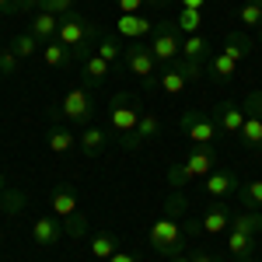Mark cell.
I'll list each match as a JSON object with an SVG mask.
<instances>
[{
    "label": "cell",
    "instance_id": "obj_41",
    "mask_svg": "<svg viewBox=\"0 0 262 262\" xmlns=\"http://www.w3.org/2000/svg\"><path fill=\"white\" fill-rule=\"evenodd\" d=\"M108 262H137V255H133V252H126V248H119V252H116Z\"/></svg>",
    "mask_w": 262,
    "mask_h": 262
},
{
    "label": "cell",
    "instance_id": "obj_7",
    "mask_svg": "<svg viewBox=\"0 0 262 262\" xmlns=\"http://www.w3.org/2000/svg\"><path fill=\"white\" fill-rule=\"evenodd\" d=\"M185 171L192 175V179H206L213 168H217V150H213V143H196L189 154H185Z\"/></svg>",
    "mask_w": 262,
    "mask_h": 262
},
{
    "label": "cell",
    "instance_id": "obj_38",
    "mask_svg": "<svg viewBox=\"0 0 262 262\" xmlns=\"http://www.w3.org/2000/svg\"><path fill=\"white\" fill-rule=\"evenodd\" d=\"M84 231H88L84 217H67V234L70 238H84Z\"/></svg>",
    "mask_w": 262,
    "mask_h": 262
},
{
    "label": "cell",
    "instance_id": "obj_37",
    "mask_svg": "<svg viewBox=\"0 0 262 262\" xmlns=\"http://www.w3.org/2000/svg\"><path fill=\"white\" fill-rule=\"evenodd\" d=\"M116 7H119V14H143V0H116Z\"/></svg>",
    "mask_w": 262,
    "mask_h": 262
},
{
    "label": "cell",
    "instance_id": "obj_24",
    "mask_svg": "<svg viewBox=\"0 0 262 262\" xmlns=\"http://www.w3.org/2000/svg\"><path fill=\"white\" fill-rule=\"evenodd\" d=\"M158 88H161L164 95H182L185 88H189V81H185V74H182L179 67L171 63V67H164L161 77H158Z\"/></svg>",
    "mask_w": 262,
    "mask_h": 262
},
{
    "label": "cell",
    "instance_id": "obj_18",
    "mask_svg": "<svg viewBox=\"0 0 262 262\" xmlns=\"http://www.w3.org/2000/svg\"><path fill=\"white\" fill-rule=\"evenodd\" d=\"M49 206H53L56 217H77V192H74L70 185H56Z\"/></svg>",
    "mask_w": 262,
    "mask_h": 262
},
{
    "label": "cell",
    "instance_id": "obj_25",
    "mask_svg": "<svg viewBox=\"0 0 262 262\" xmlns=\"http://www.w3.org/2000/svg\"><path fill=\"white\" fill-rule=\"evenodd\" d=\"M242 143L248 150H262V116H248L245 112V126H242Z\"/></svg>",
    "mask_w": 262,
    "mask_h": 262
},
{
    "label": "cell",
    "instance_id": "obj_48",
    "mask_svg": "<svg viewBox=\"0 0 262 262\" xmlns=\"http://www.w3.org/2000/svg\"><path fill=\"white\" fill-rule=\"evenodd\" d=\"M259 262H262V259H259Z\"/></svg>",
    "mask_w": 262,
    "mask_h": 262
},
{
    "label": "cell",
    "instance_id": "obj_11",
    "mask_svg": "<svg viewBox=\"0 0 262 262\" xmlns=\"http://www.w3.org/2000/svg\"><path fill=\"white\" fill-rule=\"evenodd\" d=\"M210 116H213V122H217V129H221V133H242V126H245V105H238V101H217Z\"/></svg>",
    "mask_w": 262,
    "mask_h": 262
},
{
    "label": "cell",
    "instance_id": "obj_26",
    "mask_svg": "<svg viewBox=\"0 0 262 262\" xmlns=\"http://www.w3.org/2000/svg\"><path fill=\"white\" fill-rule=\"evenodd\" d=\"M255 242H259V238H252V234L231 231V234H227V252H231L234 259H252V252H255Z\"/></svg>",
    "mask_w": 262,
    "mask_h": 262
},
{
    "label": "cell",
    "instance_id": "obj_14",
    "mask_svg": "<svg viewBox=\"0 0 262 262\" xmlns=\"http://www.w3.org/2000/svg\"><path fill=\"white\" fill-rule=\"evenodd\" d=\"M154 25H158V21L143 18V14H119V21H116V32H119L122 39L140 42L143 35H150V32H154Z\"/></svg>",
    "mask_w": 262,
    "mask_h": 262
},
{
    "label": "cell",
    "instance_id": "obj_6",
    "mask_svg": "<svg viewBox=\"0 0 262 262\" xmlns=\"http://www.w3.org/2000/svg\"><path fill=\"white\" fill-rule=\"evenodd\" d=\"M179 126H182V133H185L192 143H213V140H217V133H221L217 122H213V116H206L203 108H189V112H182Z\"/></svg>",
    "mask_w": 262,
    "mask_h": 262
},
{
    "label": "cell",
    "instance_id": "obj_28",
    "mask_svg": "<svg viewBox=\"0 0 262 262\" xmlns=\"http://www.w3.org/2000/svg\"><path fill=\"white\" fill-rule=\"evenodd\" d=\"M42 60H46V67H53V70H63V67L70 63V49H67L60 39H53V42L42 46Z\"/></svg>",
    "mask_w": 262,
    "mask_h": 262
},
{
    "label": "cell",
    "instance_id": "obj_20",
    "mask_svg": "<svg viewBox=\"0 0 262 262\" xmlns=\"http://www.w3.org/2000/svg\"><path fill=\"white\" fill-rule=\"evenodd\" d=\"M88 248H91V255H95L98 262H108V259H112V255L122 248V242L112 234V231H101V234H95V238L88 242Z\"/></svg>",
    "mask_w": 262,
    "mask_h": 262
},
{
    "label": "cell",
    "instance_id": "obj_32",
    "mask_svg": "<svg viewBox=\"0 0 262 262\" xmlns=\"http://www.w3.org/2000/svg\"><path fill=\"white\" fill-rule=\"evenodd\" d=\"M238 21L245 28H262V0H245L238 11Z\"/></svg>",
    "mask_w": 262,
    "mask_h": 262
},
{
    "label": "cell",
    "instance_id": "obj_39",
    "mask_svg": "<svg viewBox=\"0 0 262 262\" xmlns=\"http://www.w3.org/2000/svg\"><path fill=\"white\" fill-rule=\"evenodd\" d=\"M189 255H192V262H221V259H213L210 252H203V248H192Z\"/></svg>",
    "mask_w": 262,
    "mask_h": 262
},
{
    "label": "cell",
    "instance_id": "obj_21",
    "mask_svg": "<svg viewBox=\"0 0 262 262\" xmlns=\"http://www.w3.org/2000/svg\"><path fill=\"white\" fill-rule=\"evenodd\" d=\"M46 143H49V150L53 154H70L74 147H77V133H70L67 126H49V133H46Z\"/></svg>",
    "mask_w": 262,
    "mask_h": 262
},
{
    "label": "cell",
    "instance_id": "obj_45",
    "mask_svg": "<svg viewBox=\"0 0 262 262\" xmlns=\"http://www.w3.org/2000/svg\"><path fill=\"white\" fill-rule=\"evenodd\" d=\"M7 189H11V185H7V175L0 171V192H7Z\"/></svg>",
    "mask_w": 262,
    "mask_h": 262
},
{
    "label": "cell",
    "instance_id": "obj_16",
    "mask_svg": "<svg viewBox=\"0 0 262 262\" xmlns=\"http://www.w3.org/2000/svg\"><path fill=\"white\" fill-rule=\"evenodd\" d=\"M224 56H231L234 63H242V60H248L252 53H255V42L248 39L245 32H227V39H224V49H221Z\"/></svg>",
    "mask_w": 262,
    "mask_h": 262
},
{
    "label": "cell",
    "instance_id": "obj_46",
    "mask_svg": "<svg viewBox=\"0 0 262 262\" xmlns=\"http://www.w3.org/2000/svg\"><path fill=\"white\" fill-rule=\"evenodd\" d=\"M234 262H252V259H234Z\"/></svg>",
    "mask_w": 262,
    "mask_h": 262
},
{
    "label": "cell",
    "instance_id": "obj_43",
    "mask_svg": "<svg viewBox=\"0 0 262 262\" xmlns=\"http://www.w3.org/2000/svg\"><path fill=\"white\" fill-rule=\"evenodd\" d=\"M143 4H150V7H168L171 0H143Z\"/></svg>",
    "mask_w": 262,
    "mask_h": 262
},
{
    "label": "cell",
    "instance_id": "obj_30",
    "mask_svg": "<svg viewBox=\"0 0 262 262\" xmlns=\"http://www.w3.org/2000/svg\"><path fill=\"white\" fill-rule=\"evenodd\" d=\"M179 32L182 35H196L203 28V11H196V7H179Z\"/></svg>",
    "mask_w": 262,
    "mask_h": 262
},
{
    "label": "cell",
    "instance_id": "obj_4",
    "mask_svg": "<svg viewBox=\"0 0 262 262\" xmlns=\"http://www.w3.org/2000/svg\"><path fill=\"white\" fill-rule=\"evenodd\" d=\"M56 116H63L67 122H77V126H91V119H95V95H91V88H88V84L70 88V91L63 95Z\"/></svg>",
    "mask_w": 262,
    "mask_h": 262
},
{
    "label": "cell",
    "instance_id": "obj_34",
    "mask_svg": "<svg viewBox=\"0 0 262 262\" xmlns=\"http://www.w3.org/2000/svg\"><path fill=\"white\" fill-rule=\"evenodd\" d=\"M21 206H25V196H21L18 189H7V192H0V217H4V213H18Z\"/></svg>",
    "mask_w": 262,
    "mask_h": 262
},
{
    "label": "cell",
    "instance_id": "obj_27",
    "mask_svg": "<svg viewBox=\"0 0 262 262\" xmlns=\"http://www.w3.org/2000/svg\"><path fill=\"white\" fill-rule=\"evenodd\" d=\"M238 203H242V210H262V182H242L238 185Z\"/></svg>",
    "mask_w": 262,
    "mask_h": 262
},
{
    "label": "cell",
    "instance_id": "obj_8",
    "mask_svg": "<svg viewBox=\"0 0 262 262\" xmlns=\"http://www.w3.org/2000/svg\"><path fill=\"white\" fill-rule=\"evenodd\" d=\"M108 143H112V133H108L105 126H98V122L84 126L81 133H77V147H81L84 158H98V154H105Z\"/></svg>",
    "mask_w": 262,
    "mask_h": 262
},
{
    "label": "cell",
    "instance_id": "obj_12",
    "mask_svg": "<svg viewBox=\"0 0 262 262\" xmlns=\"http://www.w3.org/2000/svg\"><path fill=\"white\" fill-rule=\"evenodd\" d=\"M231 217H234V210L227 203H213V206H206V213L200 217V231L206 238L224 234V231H231Z\"/></svg>",
    "mask_w": 262,
    "mask_h": 262
},
{
    "label": "cell",
    "instance_id": "obj_31",
    "mask_svg": "<svg viewBox=\"0 0 262 262\" xmlns=\"http://www.w3.org/2000/svg\"><path fill=\"white\" fill-rule=\"evenodd\" d=\"M11 49L18 53L21 60H28V56H35V53L42 49V42L35 39L32 32H21V35H14V39H11Z\"/></svg>",
    "mask_w": 262,
    "mask_h": 262
},
{
    "label": "cell",
    "instance_id": "obj_33",
    "mask_svg": "<svg viewBox=\"0 0 262 262\" xmlns=\"http://www.w3.org/2000/svg\"><path fill=\"white\" fill-rule=\"evenodd\" d=\"M18 67H21V56L11 49V46H0V77L18 74Z\"/></svg>",
    "mask_w": 262,
    "mask_h": 262
},
{
    "label": "cell",
    "instance_id": "obj_9",
    "mask_svg": "<svg viewBox=\"0 0 262 262\" xmlns=\"http://www.w3.org/2000/svg\"><path fill=\"white\" fill-rule=\"evenodd\" d=\"M238 185H242V179H238L231 168H213V171L203 179V189H206V196H213V200L234 196V192H238Z\"/></svg>",
    "mask_w": 262,
    "mask_h": 262
},
{
    "label": "cell",
    "instance_id": "obj_10",
    "mask_svg": "<svg viewBox=\"0 0 262 262\" xmlns=\"http://www.w3.org/2000/svg\"><path fill=\"white\" fill-rule=\"evenodd\" d=\"M63 234H67V224H63V217H56V213H49V217H39V221L32 224V238H35V245H42V248H53V245L63 242Z\"/></svg>",
    "mask_w": 262,
    "mask_h": 262
},
{
    "label": "cell",
    "instance_id": "obj_2",
    "mask_svg": "<svg viewBox=\"0 0 262 262\" xmlns=\"http://www.w3.org/2000/svg\"><path fill=\"white\" fill-rule=\"evenodd\" d=\"M122 67L137 77V81L150 91V88H158V77H161V63L154 60V53H150V46H143V42H129V46H122Z\"/></svg>",
    "mask_w": 262,
    "mask_h": 262
},
{
    "label": "cell",
    "instance_id": "obj_22",
    "mask_svg": "<svg viewBox=\"0 0 262 262\" xmlns=\"http://www.w3.org/2000/svg\"><path fill=\"white\" fill-rule=\"evenodd\" d=\"M116 67L108 60H101L98 53H91L88 60H84V81H88V88H98V84H105V77L112 74Z\"/></svg>",
    "mask_w": 262,
    "mask_h": 262
},
{
    "label": "cell",
    "instance_id": "obj_23",
    "mask_svg": "<svg viewBox=\"0 0 262 262\" xmlns=\"http://www.w3.org/2000/svg\"><path fill=\"white\" fill-rule=\"evenodd\" d=\"M231 231H242V234H252L259 238L262 234V210H242L231 217Z\"/></svg>",
    "mask_w": 262,
    "mask_h": 262
},
{
    "label": "cell",
    "instance_id": "obj_3",
    "mask_svg": "<svg viewBox=\"0 0 262 262\" xmlns=\"http://www.w3.org/2000/svg\"><path fill=\"white\" fill-rule=\"evenodd\" d=\"M182 35L179 25L175 21H158L154 25V32H150V53H154V60L161 63V67H171V63L182 60Z\"/></svg>",
    "mask_w": 262,
    "mask_h": 262
},
{
    "label": "cell",
    "instance_id": "obj_1",
    "mask_svg": "<svg viewBox=\"0 0 262 262\" xmlns=\"http://www.w3.org/2000/svg\"><path fill=\"white\" fill-rule=\"evenodd\" d=\"M147 238H150V248L158 255H164V259H175V255L185 252V227L175 217H168V213H161L158 221L150 224Z\"/></svg>",
    "mask_w": 262,
    "mask_h": 262
},
{
    "label": "cell",
    "instance_id": "obj_47",
    "mask_svg": "<svg viewBox=\"0 0 262 262\" xmlns=\"http://www.w3.org/2000/svg\"><path fill=\"white\" fill-rule=\"evenodd\" d=\"M259 42H262V35H259Z\"/></svg>",
    "mask_w": 262,
    "mask_h": 262
},
{
    "label": "cell",
    "instance_id": "obj_15",
    "mask_svg": "<svg viewBox=\"0 0 262 262\" xmlns=\"http://www.w3.org/2000/svg\"><path fill=\"white\" fill-rule=\"evenodd\" d=\"M28 32L46 46V42L56 39V32H60V18H56V14H46V11H35L32 21H28Z\"/></svg>",
    "mask_w": 262,
    "mask_h": 262
},
{
    "label": "cell",
    "instance_id": "obj_5",
    "mask_svg": "<svg viewBox=\"0 0 262 262\" xmlns=\"http://www.w3.org/2000/svg\"><path fill=\"white\" fill-rule=\"evenodd\" d=\"M143 108L137 105V98L129 95V91H119L116 98H112V105H108V126L116 129V137H129L133 129H137V122H140Z\"/></svg>",
    "mask_w": 262,
    "mask_h": 262
},
{
    "label": "cell",
    "instance_id": "obj_42",
    "mask_svg": "<svg viewBox=\"0 0 262 262\" xmlns=\"http://www.w3.org/2000/svg\"><path fill=\"white\" fill-rule=\"evenodd\" d=\"M179 7H196V11H203L206 0H179Z\"/></svg>",
    "mask_w": 262,
    "mask_h": 262
},
{
    "label": "cell",
    "instance_id": "obj_13",
    "mask_svg": "<svg viewBox=\"0 0 262 262\" xmlns=\"http://www.w3.org/2000/svg\"><path fill=\"white\" fill-rule=\"evenodd\" d=\"M158 133H161V119H158L154 112H143V116H140V122H137V129H133L129 137H122L119 143H122V147H126V150H137L140 143L154 140Z\"/></svg>",
    "mask_w": 262,
    "mask_h": 262
},
{
    "label": "cell",
    "instance_id": "obj_17",
    "mask_svg": "<svg viewBox=\"0 0 262 262\" xmlns=\"http://www.w3.org/2000/svg\"><path fill=\"white\" fill-rule=\"evenodd\" d=\"M210 39L203 35V32H196V35H185L182 39V60H192V63H203L206 67V60H210Z\"/></svg>",
    "mask_w": 262,
    "mask_h": 262
},
{
    "label": "cell",
    "instance_id": "obj_36",
    "mask_svg": "<svg viewBox=\"0 0 262 262\" xmlns=\"http://www.w3.org/2000/svg\"><path fill=\"white\" fill-rule=\"evenodd\" d=\"M189 182H192V175L185 171V164H171V168H168V185H171V189H185Z\"/></svg>",
    "mask_w": 262,
    "mask_h": 262
},
{
    "label": "cell",
    "instance_id": "obj_29",
    "mask_svg": "<svg viewBox=\"0 0 262 262\" xmlns=\"http://www.w3.org/2000/svg\"><path fill=\"white\" fill-rule=\"evenodd\" d=\"M95 53H98L101 60H108L116 70L122 67V42L116 39V35H101L98 39V46H95Z\"/></svg>",
    "mask_w": 262,
    "mask_h": 262
},
{
    "label": "cell",
    "instance_id": "obj_19",
    "mask_svg": "<svg viewBox=\"0 0 262 262\" xmlns=\"http://www.w3.org/2000/svg\"><path fill=\"white\" fill-rule=\"evenodd\" d=\"M206 70H210V77L217 84H227L234 81V74H238V63L231 60V56H224V53H210V60H206Z\"/></svg>",
    "mask_w": 262,
    "mask_h": 262
},
{
    "label": "cell",
    "instance_id": "obj_40",
    "mask_svg": "<svg viewBox=\"0 0 262 262\" xmlns=\"http://www.w3.org/2000/svg\"><path fill=\"white\" fill-rule=\"evenodd\" d=\"M21 0H0V14H18Z\"/></svg>",
    "mask_w": 262,
    "mask_h": 262
},
{
    "label": "cell",
    "instance_id": "obj_35",
    "mask_svg": "<svg viewBox=\"0 0 262 262\" xmlns=\"http://www.w3.org/2000/svg\"><path fill=\"white\" fill-rule=\"evenodd\" d=\"M175 67H179L182 74H185V81H189V84L203 81V74H206V67H203V63H192V60H179Z\"/></svg>",
    "mask_w": 262,
    "mask_h": 262
},
{
    "label": "cell",
    "instance_id": "obj_44",
    "mask_svg": "<svg viewBox=\"0 0 262 262\" xmlns=\"http://www.w3.org/2000/svg\"><path fill=\"white\" fill-rule=\"evenodd\" d=\"M171 262H192V255H189V252H182V255H175Z\"/></svg>",
    "mask_w": 262,
    "mask_h": 262
}]
</instances>
